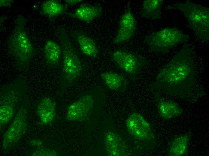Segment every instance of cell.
Here are the masks:
<instances>
[{"mask_svg": "<svg viewBox=\"0 0 209 156\" xmlns=\"http://www.w3.org/2000/svg\"><path fill=\"white\" fill-rule=\"evenodd\" d=\"M189 38L187 35L179 30L167 27L147 36L145 41L151 51L165 52Z\"/></svg>", "mask_w": 209, "mask_h": 156, "instance_id": "5", "label": "cell"}, {"mask_svg": "<svg viewBox=\"0 0 209 156\" xmlns=\"http://www.w3.org/2000/svg\"><path fill=\"white\" fill-rule=\"evenodd\" d=\"M67 5L73 6L83 1L82 0H65Z\"/></svg>", "mask_w": 209, "mask_h": 156, "instance_id": "24", "label": "cell"}, {"mask_svg": "<svg viewBox=\"0 0 209 156\" xmlns=\"http://www.w3.org/2000/svg\"><path fill=\"white\" fill-rule=\"evenodd\" d=\"M162 0H146L142 5L141 16L147 19L156 20L160 17Z\"/></svg>", "mask_w": 209, "mask_h": 156, "instance_id": "20", "label": "cell"}, {"mask_svg": "<svg viewBox=\"0 0 209 156\" xmlns=\"http://www.w3.org/2000/svg\"><path fill=\"white\" fill-rule=\"evenodd\" d=\"M94 102L93 97L91 95L81 98L69 106L66 119L69 121H76L84 118L91 112Z\"/></svg>", "mask_w": 209, "mask_h": 156, "instance_id": "10", "label": "cell"}, {"mask_svg": "<svg viewBox=\"0 0 209 156\" xmlns=\"http://www.w3.org/2000/svg\"><path fill=\"white\" fill-rule=\"evenodd\" d=\"M136 22L129 5L121 17L119 27L113 40L115 44H122L130 40L135 34Z\"/></svg>", "mask_w": 209, "mask_h": 156, "instance_id": "7", "label": "cell"}, {"mask_svg": "<svg viewBox=\"0 0 209 156\" xmlns=\"http://www.w3.org/2000/svg\"><path fill=\"white\" fill-rule=\"evenodd\" d=\"M16 96L11 94L5 96L0 102V127L8 123L14 116L17 100Z\"/></svg>", "mask_w": 209, "mask_h": 156, "instance_id": "14", "label": "cell"}, {"mask_svg": "<svg viewBox=\"0 0 209 156\" xmlns=\"http://www.w3.org/2000/svg\"><path fill=\"white\" fill-rule=\"evenodd\" d=\"M196 77L191 51L186 46L161 69L153 85L167 91L179 92L191 89Z\"/></svg>", "mask_w": 209, "mask_h": 156, "instance_id": "1", "label": "cell"}, {"mask_svg": "<svg viewBox=\"0 0 209 156\" xmlns=\"http://www.w3.org/2000/svg\"><path fill=\"white\" fill-rule=\"evenodd\" d=\"M101 76L105 84L110 89L117 90L125 88L127 81L122 75L112 72L102 73Z\"/></svg>", "mask_w": 209, "mask_h": 156, "instance_id": "21", "label": "cell"}, {"mask_svg": "<svg viewBox=\"0 0 209 156\" xmlns=\"http://www.w3.org/2000/svg\"><path fill=\"white\" fill-rule=\"evenodd\" d=\"M26 112L24 109L20 110L4 135L3 146L5 148L17 142L25 131Z\"/></svg>", "mask_w": 209, "mask_h": 156, "instance_id": "9", "label": "cell"}, {"mask_svg": "<svg viewBox=\"0 0 209 156\" xmlns=\"http://www.w3.org/2000/svg\"><path fill=\"white\" fill-rule=\"evenodd\" d=\"M157 97V106L160 114L163 118L171 119L182 114L183 109L176 103L165 100L160 97Z\"/></svg>", "mask_w": 209, "mask_h": 156, "instance_id": "13", "label": "cell"}, {"mask_svg": "<svg viewBox=\"0 0 209 156\" xmlns=\"http://www.w3.org/2000/svg\"><path fill=\"white\" fill-rule=\"evenodd\" d=\"M57 153L54 150H38L35 152L33 156H56Z\"/></svg>", "mask_w": 209, "mask_h": 156, "instance_id": "22", "label": "cell"}, {"mask_svg": "<svg viewBox=\"0 0 209 156\" xmlns=\"http://www.w3.org/2000/svg\"><path fill=\"white\" fill-rule=\"evenodd\" d=\"M58 38L62 51L63 78L71 83L80 75L82 64L68 34L62 27L59 28Z\"/></svg>", "mask_w": 209, "mask_h": 156, "instance_id": "4", "label": "cell"}, {"mask_svg": "<svg viewBox=\"0 0 209 156\" xmlns=\"http://www.w3.org/2000/svg\"><path fill=\"white\" fill-rule=\"evenodd\" d=\"M103 8L100 3L93 4L83 3L74 12H66L65 14L87 23H91L95 19L101 16Z\"/></svg>", "mask_w": 209, "mask_h": 156, "instance_id": "11", "label": "cell"}, {"mask_svg": "<svg viewBox=\"0 0 209 156\" xmlns=\"http://www.w3.org/2000/svg\"><path fill=\"white\" fill-rule=\"evenodd\" d=\"M126 125L129 133L141 140H148L153 136L150 124L140 114H132L126 121Z\"/></svg>", "mask_w": 209, "mask_h": 156, "instance_id": "8", "label": "cell"}, {"mask_svg": "<svg viewBox=\"0 0 209 156\" xmlns=\"http://www.w3.org/2000/svg\"><path fill=\"white\" fill-rule=\"evenodd\" d=\"M25 25L24 18L19 16L8 41L10 52L18 65L21 67L28 66L35 53L34 47L25 30Z\"/></svg>", "mask_w": 209, "mask_h": 156, "instance_id": "2", "label": "cell"}, {"mask_svg": "<svg viewBox=\"0 0 209 156\" xmlns=\"http://www.w3.org/2000/svg\"><path fill=\"white\" fill-rule=\"evenodd\" d=\"M56 104L50 98H44L40 101L37 108V113L41 122L48 124L54 118Z\"/></svg>", "mask_w": 209, "mask_h": 156, "instance_id": "17", "label": "cell"}, {"mask_svg": "<svg viewBox=\"0 0 209 156\" xmlns=\"http://www.w3.org/2000/svg\"><path fill=\"white\" fill-rule=\"evenodd\" d=\"M31 143L33 145H41L42 144V142L40 140H34L31 141Z\"/></svg>", "mask_w": 209, "mask_h": 156, "instance_id": "25", "label": "cell"}, {"mask_svg": "<svg viewBox=\"0 0 209 156\" xmlns=\"http://www.w3.org/2000/svg\"><path fill=\"white\" fill-rule=\"evenodd\" d=\"M114 133L108 132L105 136V143L107 151L111 156L125 154L126 148L123 142Z\"/></svg>", "mask_w": 209, "mask_h": 156, "instance_id": "16", "label": "cell"}, {"mask_svg": "<svg viewBox=\"0 0 209 156\" xmlns=\"http://www.w3.org/2000/svg\"><path fill=\"white\" fill-rule=\"evenodd\" d=\"M67 6L56 0H47L41 5V13L50 20L65 14L67 11Z\"/></svg>", "mask_w": 209, "mask_h": 156, "instance_id": "18", "label": "cell"}, {"mask_svg": "<svg viewBox=\"0 0 209 156\" xmlns=\"http://www.w3.org/2000/svg\"><path fill=\"white\" fill-rule=\"evenodd\" d=\"M168 9H177L184 15L192 29L202 39L209 38V9L189 0L168 6Z\"/></svg>", "mask_w": 209, "mask_h": 156, "instance_id": "3", "label": "cell"}, {"mask_svg": "<svg viewBox=\"0 0 209 156\" xmlns=\"http://www.w3.org/2000/svg\"><path fill=\"white\" fill-rule=\"evenodd\" d=\"M70 34L78 44L83 53L92 58H95L98 56V48L93 38L80 31H71Z\"/></svg>", "mask_w": 209, "mask_h": 156, "instance_id": "12", "label": "cell"}, {"mask_svg": "<svg viewBox=\"0 0 209 156\" xmlns=\"http://www.w3.org/2000/svg\"><path fill=\"white\" fill-rule=\"evenodd\" d=\"M113 62L120 68L131 76L140 73L147 63L142 56L135 54L125 49H120L112 52Z\"/></svg>", "mask_w": 209, "mask_h": 156, "instance_id": "6", "label": "cell"}, {"mask_svg": "<svg viewBox=\"0 0 209 156\" xmlns=\"http://www.w3.org/2000/svg\"><path fill=\"white\" fill-rule=\"evenodd\" d=\"M190 139V136L187 134L175 137L169 145V155L180 156L185 154L187 150Z\"/></svg>", "mask_w": 209, "mask_h": 156, "instance_id": "19", "label": "cell"}, {"mask_svg": "<svg viewBox=\"0 0 209 156\" xmlns=\"http://www.w3.org/2000/svg\"><path fill=\"white\" fill-rule=\"evenodd\" d=\"M44 53L48 66L55 67L58 66L62 55L60 46L53 41L48 40L44 48Z\"/></svg>", "mask_w": 209, "mask_h": 156, "instance_id": "15", "label": "cell"}, {"mask_svg": "<svg viewBox=\"0 0 209 156\" xmlns=\"http://www.w3.org/2000/svg\"><path fill=\"white\" fill-rule=\"evenodd\" d=\"M14 2L13 0H0V7H7L11 6Z\"/></svg>", "mask_w": 209, "mask_h": 156, "instance_id": "23", "label": "cell"}]
</instances>
